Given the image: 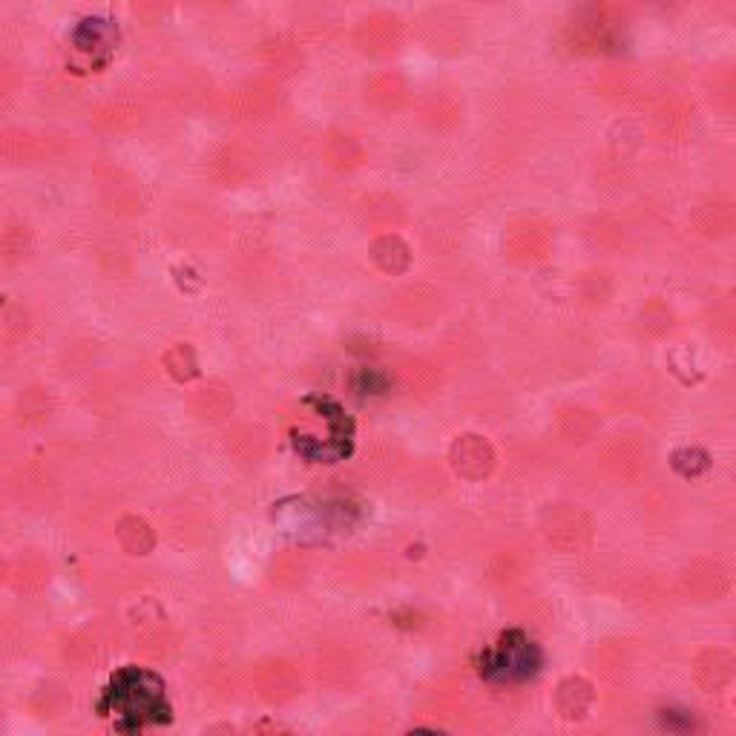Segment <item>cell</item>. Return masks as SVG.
Listing matches in <instances>:
<instances>
[{"label": "cell", "instance_id": "6da1fadb", "mask_svg": "<svg viewBox=\"0 0 736 736\" xmlns=\"http://www.w3.org/2000/svg\"><path fill=\"white\" fill-rule=\"evenodd\" d=\"M106 707L122 720V728H145L168 720L165 684L152 673L136 668L115 676L113 688L106 691Z\"/></svg>", "mask_w": 736, "mask_h": 736}, {"label": "cell", "instance_id": "7a4b0ae2", "mask_svg": "<svg viewBox=\"0 0 736 736\" xmlns=\"http://www.w3.org/2000/svg\"><path fill=\"white\" fill-rule=\"evenodd\" d=\"M539 647L521 631L503 633L501 642L489 647L480 659V676L489 682H524V679L539 673Z\"/></svg>", "mask_w": 736, "mask_h": 736}]
</instances>
